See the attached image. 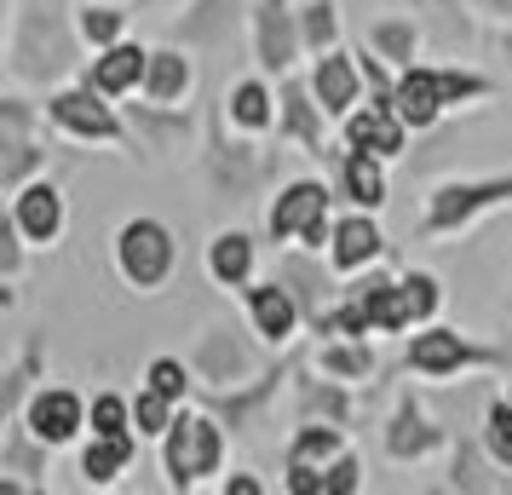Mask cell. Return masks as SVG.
<instances>
[{
  "mask_svg": "<svg viewBox=\"0 0 512 495\" xmlns=\"http://www.w3.org/2000/svg\"><path fill=\"white\" fill-rule=\"evenodd\" d=\"M461 98H489V81L472 70H426V64H409L397 75L392 104L409 133H432L443 121V110H455Z\"/></svg>",
  "mask_w": 512,
  "mask_h": 495,
  "instance_id": "6da1fadb",
  "label": "cell"
},
{
  "mask_svg": "<svg viewBox=\"0 0 512 495\" xmlns=\"http://www.w3.org/2000/svg\"><path fill=\"white\" fill-rule=\"evenodd\" d=\"M512 208V173L501 179H449L426 196V219H420V236H455L472 231L484 213Z\"/></svg>",
  "mask_w": 512,
  "mask_h": 495,
  "instance_id": "7a4b0ae2",
  "label": "cell"
},
{
  "mask_svg": "<svg viewBox=\"0 0 512 495\" xmlns=\"http://www.w3.org/2000/svg\"><path fill=\"white\" fill-rule=\"evenodd\" d=\"M265 231L271 242H305L311 254H323L334 242V219H328V185L323 179H294L277 190V202L265 208Z\"/></svg>",
  "mask_w": 512,
  "mask_h": 495,
  "instance_id": "3957f363",
  "label": "cell"
},
{
  "mask_svg": "<svg viewBox=\"0 0 512 495\" xmlns=\"http://www.w3.org/2000/svg\"><path fill=\"white\" fill-rule=\"evenodd\" d=\"M225 461V426L213 415H179L162 438V467L173 490H196L208 472H219Z\"/></svg>",
  "mask_w": 512,
  "mask_h": 495,
  "instance_id": "277c9868",
  "label": "cell"
},
{
  "mask_svg": "<svg viewBox=\"0 0 512 495\" xmlns=\"http://www.w3.org/2000/svg\"><path fill=\"white\" fill-rule=\"evenodd\" d=\"M173 265H179V242L162 219H127L116 231V271L139 294H156L173 277Z\"/></svg>",
  "mask_w": 512,
  "mask_h": 495,
  "instance_id": "5b68a950",
  "label": "cell"
},
{
  "mask_svg": "<svg viewBox=\"0 0 512 495\" xmlns=\"http://www.w3.org/2000/svg\"><path fill=\"white\" fill-rule=\"evenodd\" d=\"M110 93H98V87H64V93L47 98V121L58 133H70L81 144H127L133 139V127L127 116H116V104H104Z\"/></svg>",
  "mask_w": 512,
  "mask_h": 495,
  "instance_id": "8992f818",
  "label": "cell"
},
{
  "mask_svg": "<svg viewBox=\"0 0 512 495\" xmlns=\"http://www.w3.org/2000/svg\"><path fill=\"white\" fill-rule=\"evenodd\" d=\"M75 64V41L64 35L58 18H41L18 6V29H12V75L18 81H47V75H64Z\"/></svg>",
  "mask_w": 512,
  "mask_h": 495,
  "instance_id": "52a82bcc",
  "label": "cell"
},
{
  "mask_svg": "<svg viewBox=\"0 0 512 495\" xmlns=\"http://www.w3.org/2000/svg\"><path fill=\"white\" fill-rule=\"evenodd\" d=\"M202 162H208V179L219 190H231V196H254V190L277 173L282 150H277V156H265V150H254V144L225 139V110H213V116H208V144H202Z\"/></svg>",
  "mask_w": 512,
  "mask_h": 495,
  "instance_id": "ba28073f",
  "label": "cell"
},
{
  "mask_svg": "<svg viewBox=\"0 0 512 495\" xmlns=\"http://www.w3.org/2000/svg\"><path fill=\"white\" fill-rule=\"evenodd\" d=\"M495 363H507V352L472 346L461 329L420 323V329L409 334V369H415L420 380H449V375H461V369H495Z\"/></svg>",
  "mask_w": 512,
  "mask_h": 495,
  "instance_id": "9c48e42d",
  "label": "cell"
},
{
  "mask_svg": "<svg viewBox=\"0 0 512 495\" xmlns=\"http://www.w3.org/2000/svg\"><path fill=\"white\" fill-rule=\"evenodd\" d=\"M305 52V35H300V12L288 0H259L254 6V58L265 75H288L294 58Z\"/></svg>",
  "mask_w": 512,
  "mask_h": 495,
  "instance_id": "30bf717a",
  "label": "cell"
},
{
  "mask_svg": "<svg viewBox=\"0 0 512 495\" xmlns=\"http://www.w3.org/2000/svg\"><path fill=\"white\" fill-rule=\"evenodd\" d=\"M87 415H93V409L81 403V392H70V386H41V392L29 398V409H24V426L47 449H64V444H75V438H81Z\"/></svg>",
  "mask_w": 512,
  "mask_h": 495,
  "instance_id": "8fae6325",
  "label": "cell"
},
{
  "mask_svg": "<svg viewBox=\"0 0 512 495\" xmlns=\"http://www.w3.org/2000/svg\"><path fill=\"white\" fill-rule=\"evenodd\" d=\"M403 139H409V127H403V116H397L392 93H374L369 104H357V110L346 116V144L351 150H369V156H380V162L403 156Z\"/></svg>",
  "mask_w": 512,
  "mask_h": 495,
  "instance_id": "7c38bea8",
  "label": "cell"
},
{
  "mask_svg": "<svg viewBox=\"0 0 512 495\" xmlns=\"http://www.w3.org/2000/svg\"><path fill=\"white\" fill-rule=\"evenodd\" d=\"M190 369H196V380H208L213 392H231V386H242V380L254 375V352H248L231 329H208L196 340Z\"/></svg>",
  "mask_w": 512,
  "mask_h": 495,
  "instance_id": "4fadbf2b",
  "label": "cell"
},
{
  "mask_svg": "<svg viewBox=\"0 0 512 495\" xmlns=\"http://www.w3.org/2000/svg\"><path fill=\"white\" fill-rule=\"evenodd\" d=\"M127 127L156 156H185L190 150V110L185 104H150V98L144 104H127Z\"/></svg>",
  "mask_w": 512,
  "mask_h": 495,
  "instance_id": "5bb4252c",
  "label": "cell"
},
{
  "mask_svg": "<svg viewBox=\"0 0 512 495\" xmlns=\"http://www.w3.org/2000/svg\"><path fill=\"white\" fill-rule=\"evenodd\" d=\"M311 93H317V104H323L328 116L346 121L351 110H357V93H363V64L340 47L317 52V64H311Z\"/></svg>",
  "mask_w": 512,
  "mask_h": 495,
  "instance_id": "9a60e30c",
  "label": "cell"
},
{
  "mask_svg": "<svg viewBox=\"0 0 512 495\" xmlns=\"http://www.w3.org/2000/svg\"><path fill=\"white\" fill-rule=\"evenodd\" d=\"M12 219H18V231L35 242V248H47V242H58L64 236V190L58 185H47V179H35V185H24V190H12Z\"/></svg>",
  "mask_w": 512,
  "mask_h": 495,
  "instance_id": "2e32d148",
  "label": "cell"
},
{
  "mask_svg": "<svg viewBox=\"0 0 512 495\" xmlns=\"http://www.w3.org/2000/svg\"><path fill=\"white\" fill-rule=\"evenodd\" d=\"M242 6H248V0H190L185 18L167 24V41H179V47H225L236 35Z\"/></svg>",
  "mask_w": 512,
  "mask_h": 495,
  "instance_id": "e0dca14e",
  "label": "cell"
},
{
  "mask_svg": "<svg viewBox=\"0 0 512 495\" xmlns=\"http://www.w3.org/2000/svg\"><path fill=\"white\" fill-rule=\"evenodd\" d=\"M248 317H254V334L265 346H288L305 311L294 300V288L277 277V283H248Z\"/></svg>",
  "mask_w": 512,
  "mask_h": 495,
  "instance_id": "ac0fdd59",
  "label": "cell"
},
{
  "mask_svg": "<svg viewBox=\"0 0 512 495\" xmlns=\"http://www.w3.org/2000/svg\"><path fill=\"white\" fill-rule=\"evenodd\" d=\"M323 104H317V93H311V81H282V116H277V133L282 139H294L300 150H311V156H323Z\"/></svg>",
  "mask_w": 512,
  "mask_h": 495,
  "instance_id": "d6986e66",
  "label": "cell"
},
{
  "mask_svg": "<svg viewBox=\"0 0 512 495\" xmlns=\"http://www.w3.org/2000/svg\"><path fill=\"white\" fill-rule=\"evenodd\" d=\"M144 70H150V47H139V41H116V47H104L93 58V70H87V87H98V93H139L144 87Z\"/></svg>",
  "mask_w": 512,
  "mask_h": 495,
  "instance_id": "ffe728a7",
  "label": "cell"
},
{
  "mask_svg": "<svg viewBox=\"0 0 512 495\" xmlns=\"http://www.w3.org/2000/svg\"><path fill=\"white\" fill-rule=\"evenodd\" d=\"M380 254H386V236H380V225L369 219V208H363V213H351V219H340V225H334L328 260H334V271H340V277H351V271L374 265Z\"/></svg>",
  "mask_w": 512,
  "mask_h": 495,
  "instance_id": "44dd1931",
  "label": "cell"
},
{
  "mask_svg": "<svg viewBox=\"0 0 512 495\" xmlns=\"http://www.w3.org/2000/svg\"><path fill=\"white\" fill-rule=\"evenodd\" d=\"M351 300L363 306L374 334H403L415 329V317H409V300H403V277H369V283L346 288Z\"/></svg>",
  "mask_w": 512,
  "mask_h": 495,
  "instance_id": "7402d4cb",
  "label": "cell"
},
{
  "mask_svg": "<svg viewBox=\"0 0 512 495\" xmlns=\"http://www.w3.org/2000/svg\"><path fill=\"white\" fill-rule=\"evenodd\" d=\"M190 87H196V70H190V58L179 52V41L150 52V70H144V98L150 104H185Z\"/></svg>",
  "mask_w": 512,
  "mask_h": 495,
  "instance_id": "603a6c76",
  "label": "cell"
},
{
  "mask_svg": "<svg viewBox=\"0 0 512 495\" xmlns=\"http://www.w3.org/2000/svg\"><path fill=\"white\" fill-rule=\"evenodd\" d=\"M340 162V190H346V202H357V208H386V167H380V156H369V150H340L334 156Z\"/></svg>",
  "mask_w": 512,
  "mask_h": 495,
  "instance_id": "cb8c5ba5",
  "label": "cell"
},
{
  "mask_svg": "<svg viewBox=\"0 0 512 495\" xmlns=\"http://www.w3.org/2000/svg\"><path fill=\"white\" fill-rule=\"evenodd\" d=\"M432 449H443V426H432L415 403H403L392 421H386V455L392 461H420Z\"/></svg>",
  "mask_w": 512,
  "mask_h": 495,
  "instance_id": "d4e9b609",
  "label": "cell"
},
{
  "mask_svg": "<svg viewBox=\"0 0 512 495\" xmlns=\"http://www.w3.org/2000/svg\"><path fill=\"white\" fill-rule=\"evenodd\" d=\"M208 277L219 288H248L254 283V236L248 231H219L208 242Z\"/></svg>",
  "mask_w": 512,
  "mask_h": 495,
  "instance_id": "484cf974",
  "label": "cell"
},
{
  "mask_svg": "<svg viewBox=\"0 0 512 495\" xmlns=\"http://www.w3.org/2000/svg\"><path fill=\"white\" fill-rule=\"evenodd\" d=\"M225 116H231V127H242V133H271L282 116V104L271 98V87L259 81V75H248V81H236L231 93H225Z\"/></svg>",
  "mask_w": 512,
  "mask_h": 495,
  "instance_id": "4316f807",
  "label": "cell"
},
{
  "mask_svg": "<svg viewBox=\"0 0 512 495\" xmlns=\"http://www.w3.org/2000/svg\"><path fill=\"white\" fill-rule=\"evenodd\" d=\"M133 455H139V432H121V438L93 432V444L81 449V478L87 484H116L121 472L133 467Z\"/></svg>",
  "mask_w": 512,
  "mask_h": 495,
  "instance_id": "83f0119b",
  "label": "cell"
},
{
  "mask_svg": "<svg viewBox=\"0 0 512 495\" xmlns=\"http://www.w3.org/2000/svg\"><path fill=\"white\" fill-rule=\"evenodd\" d=\"M317 363H323V375L346 380V386L369 380V375H374V346H369V334H328L323 346H317Z\"/></svg>",
  "mask_w": 512,
  "mask_h": 495,
  "instance_id": "f1b7e54d",
  "label": "cell"
},
{
  "mask_svg": "<svg viewBox=\"0 0 512 495\" xmlns=\"http://www.w3.org/2000/svg\"><path fill=\"white\" fill-rule=\"evenodd\" d=\"M386 64H397V70H409L420 52V24L415 18H380V24H369V35H363Z\"/></svg>",
  "mask_w": 512,
  "mask_h": 495,
  "instance_id": "f546056e",
  "label": "cell"
},
{
  "mask_svg": "<svg viewBox=\"0 0 512 495\" xmlns=\"http://www.w3.org/2000/svg\"><path fill=\"white\" fill-rule=\"evenodd\" d=\"M277 277H282L288 288H294V300H300V311L311 317V323H317V317L328 311V288H334V283H328V277H323V271H317L311 260L288 254V260L277 265Z\"/></svg>",
  "mask_w": 512,
  "mask_h": 495,
  "instance_id": "4dcf8cb0",
  "label": "cell"
},
{
  "mask_svg": "<svg viewBox=\"0 0 512 495\" xmlns=\"http://www.w3.org/2000/svg\"><path fill=\"white\" fill-rule=\"evenodd\" d=\"M300 415L305 421H334V426H346L351 421V398H346V380H300Z\"/></svg>",
  "mask_w": 512,
  "mask_h": 495,
  "instance_id": "1f68e13d",
  "label": "cell"
},
{
  "mask_svg": "<svg viewBox=\"0 0 512 495\" xmlns=\"http://www.w3.org/2000/svg\"><path fill=\"white\" fill-rule=\"evenodd\" d=\"M340 449H346V432H340L334 421H323V426L305 421L300 432H294V444H288V461H311V467H328Z\"/></svg>",
  "mask_w": 512,
  "mask_h": 495,
  "instance_id": "d6a6232c",
  "label": "cell"
},
{
  "mask_svg": "<svg viewBox=\"0 0 512 495\" xmlns=\"http://www.w3.org/2000/svg\"><path fill=\"white\" fill-rule=\"evenodd\" d=\"M121 29H127V12H116L110 0H98V6H81V12H75V35H81L93 52L116 47Z\"/></svg>",
  "mask_w": 512,
  "mask_h": 495,
  "instance_id": "836d02e7",
  "label": "cell"
},
{
  "mask_svg": "<svg viewBox=\"0 0 512 495\" xmlns=\"http://www.w3.org/2000/svg\"><path fill=\"white\" fill-rule=\"evenodd\" d=\"M300 35H305V52H328L340 41V6H334V0H305Z\"/></svg>",
  "mask_w": 512,
  "mask_h": 495,
  "instance_id": "e575fe53",
  "label": "cell"
},
{
  "mask_svg": "<svg viewBox=\"0 0 512 495\" xmlns=\"http://www.w3.org/2000/svg\"><path fill=\"white\" fill-rule=\"evenodd\" d=\"M271 398H277V375H265L254 392H236V386H231V392H219V398H213V409H219V415H225L236 432H242V426L254 421V415H259V409H265Z\"/></svg>",
  "mask_w": 512,
  "mask_h": 495,
  "instance_id": "d590c367",
  "label": "cell"
},
{
  "mask_svg": "<svg viewBox=\"0 0 512 495\" xmlns=\"http://www.w3.org/2000/svg\"><path fill=\"white\" fill-rule=\"evenodd\" d=\"M484 455L501 472H512V403L507 398H495L484 409Z\"/></svg>",
  "mask_w": 512,
  "mask_h": 495,
  "instance_id": "8d00e7d4",
  "label": "cell"
},
{
  "mask_svg": "<svg viewBox=\"0 0 512 495\" xmlns=\"http://www.w3.org/2000/svg\"><path fill=\"white\" fill-rule=\"evenodd\" d=\"M173 409H179V403L167 398V392H156V386H144L139 398H133V426H139V438H167V426L179 421Z\"/></svg>",
  "mask_w": 512,
  "mask_h": 495,
  "instance_id": "74e56055",
  "label": "cell"
},
{
  "mask_svg": "<svg viewBox=\"0 0 512 495\" xmlns=\"http://www.w3.org/2000/svg\"><path fill=\"white\" fill-rule=\"evenodd\" d=\"M403 300H409V317H415V323H432L438 306H443L438 277H432V271H403Z\"/></svg>",
  "mask_w": 512,
  "mask_h": 495,
  "instance_id": "f35d334b",
  "label": "cell"
},
{
  "mask_svg": "<svg viewBox=\"0 0 512 495\" xmlns=\"http://www.w3.org/2000/svg\"><path fill=\"white\" fill-rule=\"evenodd\" d=\"M93 432H110V438L139 432V426H133V398H121V392H98L93 398Z\"/></svg>",
  "mask_w": 512,
  "mask_h": 495,
  "instance_id": "ab89813d",
  "label": "cell"
},
{
  "mask_svg": "<svg viewBox=\"0 0 512 495\" xmlns=\"http://www.w3.org/2000/svg\"><path fill=\"white\" fill-rule=\"evenodd\" d=\"M190 375H196V369H185L179 357H156V363L144 369V380H150L156 392H167L173 403H185V392H190Z\"/></svg>",
  "mask_w": 512,
  "mask_h": 495,
  "instance_id": "60d3db41",
  "label": "cell"
},
{
  "mask_svg": "<svg viewBox=\"0 0 512 495\" xmlns=\"http://www.w3.org/2000/svg\"><path fill=\"white\" fill-rule=\"evenodd\" d=\"M351 490H363V467H357L351 449H340V455L323 467V495H351Z\"/></svg>",
  "mask_w": 512,
  "mask_h": 495,
  "instance_id": "b9f144b4",
  "label": "cell"
},
{
  "mask_svg": "<svg viewBox=\"0 0 512 495\" xmlns=\"http://www.w3.org/2000/svg\"><path fill=\"white\" fill-rule=\"evenodd\" d=\"M219 490H225V495H259L265 484H259V478H248V472H236V478H225Z\"/></svg>",
  "mask_w": 512,
  "mask_h": 495,
  "instance_id": "7bdbcfd3",
  "label": "cell"
},
{
  "mask_svg": "<svg viewBox=\"0 0 512 495\" xmlns=\"http://www.w3.org/2000/svg\"><path fill=\"white\" fill-rule=\"evenodd\" d=\"M484 18H512V0H472Z\"/></svg>",
  "mask_w": 512,
  "mask_h": 495,
  "instance_id": "ee69618b",
  "label": "cell"
},
{
  "mask_svg": "<svg viewBox=\"0 0 512 495\" xmlns=\"http://www.w3.org/2000/svg\"><path fill=\"white\" fill-rule=\"evenodd\" d=\"M501 47H507V58H512V35H507V41H501Z\"/></svg>",
  "mask_w": 512,
  "mask_h": 495,
  "instance_id": "f6af8a7d",
  "label": "cell"
},
{
  "mask_svg": "<svg viewBox=\"0 0 512 495\" xmlns=\"http://www.w3.org/2000/svg\"><path fill=\"white\" fill-rule=\"evenodd\" d=\"M507 403H512V386H507Z\"/></svg>",
  "mask_w": 512,
  "mask_h": 495,
  "instance_id": "bcb514c9",
  "label": "cell"
},
{
  "mask_svg": "<svg viewBox=\"0 0 512 495\" xmlns=\"http://www.w3.org/2000/svg\"><path fill=\"white\" fill-rule=\"evenodd\" d=\"M156 6H167V0H156Z\"/></svg>",
  "mask_w": 512,
  "mask_h": 495,
  "instance_id": "7dc6e473",
  "label": "cell"
}]
</instances>
